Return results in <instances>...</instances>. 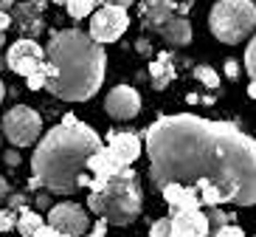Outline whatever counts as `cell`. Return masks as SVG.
<instances>
[{
  "mask_svg": "<svg viewBox=\"0 0 256 237\" xmlns=\"http://www.w3.org/2000/svg\"><path fill=\"white\" fill-rule=\"evenodd\" d=\"M174 3H178V15L186 17V12L192 9V3H194V0H174Z\"/></svg>",
  "mask_w": 256,
  "mask_h": 237,
  "instance_id": "d590c367",
  "label": "cell"
},
{
  "mask_svg": "<svg viewBox=\"0 0 256 237\" xmlns=\"http://www.w3.org/2000/svg\"><path fill=\"white\" fill-rule=\"evenodd\" d=\"M206 217H208V226L211 229H220L226 223H234V214L226 212V209H217V206H208L206 209Z\"/></svg>",
  "mask_w": 256,
  "mask_h": 237,
  "instance_id": "7402d4cb",
  "label": "cell"
},
{
  "mask_svg": "<svg viewBox=\"0 0 256 237\" xmlns=\"http://www.w3.org/2000/svg\"><path fill=\"white\" fill-rule=\"evenodd\" d=\"M226 77H228V79H236V77H240V65H236L234 60L226 62Z\"/></svg>",
  "mask_w": 256,
  "mask_h": 237,
  "instance_id": "d6a6232c",
  "label": "cell"
},
{
  "mask_svg": "<svg viewBox=\"0 0 256 237\" xmlns=\"http://www.w3.org/2000/svg\"><path fill=\"white\" fill-rule=\"evenodd\" d=\"M6 65L14 74L28 79L31 74H37V71L46 68V48L40 46L37 40L31 37H20L17 43H12L6 51Z\"/></svg>",
  "mask_w": 256,
  "mask_h": 237,
  "instance_id": "ba28073f",
  "label": "cell"
},
{
  "mask_svg": "<svg viewBox=\"0 0 256 237\" xmlns=\"http://www.w3.org/2000/svg\"><path fill=\"white\" fill-rule=\"evenodd\" d=\"M150 237H172V220L169 217H160L150 226Z\"/></svg>",
  "mask_w": 256,
  "mask_h": 237,
  "instance_id": "cb8c5ba5",
  "label": "cell"
},
{
  "mask_svg": "<svg viewBox=\"0 0 256 237\" xmlns=\"http://www.w3.org/2000/svg\"><path fill=\"white\" fill-rule=\"evenodd\" d=\"M6 209H14V212L26 209V195H20V192H12V195L6 198Z\"/></svg>",
  "mask_w": 256,
  "mask_h": 237,
  "instance_id": "83f0119b",
  "label": "cell"
},
{
  "mask_svg": "<svg viewBox=\"0 0 256 237\" xmlns=\"http://www.w3.org/2000/svg\"><path fill=\"white\" fill-rule=\"evenodd\" d=\"M194 79H197V82H203L206 88H211V91L220 88V74L211 68V65H197V68H194Z\"/></svg>",
  "mask_w": 256,
  "mask_h": 237,
  "instance_id": "44dd1931",
  "label": "cell"
},
{
  "mask_svg": "<svg viewBox=\"0 0 256 237\" xmlns=\"http://www.w3.org/2000/svg\"><path fill=\"white\" fill-rule=\"evenodd\" d=\"M136 51H138V54H150L152 48H150V43H146V40H138V43H136Z\"/></svg>",
  "mask_w": 256,
  "mask_h": 237,
  "instance_id": "74e56055",
  "label": "cell"
},
{
  "mask_svg": "<svg viewBox=\"0 0 256 237\" xmlns=\"http://www.w3.org/2000/svg\"><path fill=\"white\" fill-rule=\"evenodd\" d=\"M107 54L88 31H54L46 48V91L62 102L93 99L104 82Z\"/></svg>",
  "mask_w": 256,
  "mask_h": 237,
  "instance_id": "3957f363",
  "label": "cell"
},
{
  "mask_svg": "<svg viewBox=\"0 0 256 237\" xmlns=\"http://www.w3.org/2000/svg\"><path fill=\"white\" fill-rule=\"evenodd\" d=\"M6 29H12V15L8 12H0V31L6 34Z\"/></svg>",
  "mask_w": 256,
  "mask_h": 237,
  "instance_id": "836d02e7",
  "label": "cell"
},
{
  "mask_svg": "<svg viewBox=\"0 0 256 237\" xmlns=\"http://www.w3.org/2000/svg\"><path fill=\"white\" fill-rule=\"evenodd\" d=\"M93 6H96V0H68L65 9H68V15L74 20H82V17H90L93 15Z\"/></svg>",
  "mask_w": 256,
  "mask_h": 237,
  "instance_id": "ffe728a7",
  "label": "cell"
},
{
  "mask_svg": "<svg viewBox=\"0 0 256 237\" xmlns=\"http://www.w3.org/2000/svg\"><path fill=\"white\" fill-rule=\"evenodd\" d=\"M90 237H107V220L104 217H98V223L90 229Z\"/></svg>",
  "mask_w": 256,
  "mask_h": 237,
  "instance_id": "f546056e",
  "label": "cell"
},
{
  "mask_svg": "<svg viewBox=\"0 0 256 237\" xmlns=\"http://www.w3.org/2000/svg\"><path fill=\"white\" fill-rule=\"evenodd\" d=\"M245 71H248L250 82H256V34L250 37L248 48H245Z\"/></svg>",
  "mask_w": 256,
  "mask_h": 237,
  "instance_id": "603a6c76",
  "label": "cell"
},
{
  "mask_svg": "<svg viewBox=\"0 0 256 237\" xmlns=\"http://www.w3.org/2000/svg\"><path fill=\"white\" fill-rule=\"evenodd\" d=\"M3 43H6V34H3V31H0V48H3Z\"/></svg>",
  "mask_w": 256,
  "mask_h": 237,
  "instance_id": "b9f144b4",
  "label": "cell"
},
{
  "mask_svg": "<svg viewBox=\"0 0 256 237\" xmlns=\"http://www.w3.org/2000/svg\"><path fill=\"white\" fill-rule=\"evenodd\" d=\"M208 237H245V231H242L236 223H226V226H220V229H211Z\"/></svg>",
  "mask_w": 256,
  "mask_h": 237,
  "instance_id": "484cf974",
  "label": "cell"
},
{
  "mask_svg": "<svg viewBox=\"0 0 256 237\" xmlns=\"http://www.w3.org/2000/svg\"><path fill=\"white\" fill-rule=\"evenodd\" d=\"M248 96H250V99H256V82L248 85Z\"/></svg>",
  "mask_w": 256,
  "mask_h": 237,
  "instance_id": "60d3db41",
  "label": "cell"
},
{
  "mask_svg": "<svg viewBox=\"0 0 256 237\" xmlns=\"http://www.w3.org/2000/svg\"><path fill=\"white\" fill-rule=\"evenodd\" d=\"M130 29V15L124 6H102L98 12L90 15V34L98 46L116 43L124 37V31Z\"/></svg>",
  "mask_w": 256,
  "mask_h": 237,
  "instance_id": "52a82bcc",
  "label": "cell"
},
{
  "mask_svg": "<svg viewBox=\"0 0 256 237\" xmlns=\"http://www.w3.org/2000/svg\"><path fill=\"white\" fill-rule=\"evenodd\" d=\"M172 220V237H208L211 226L203 209H180L169 214Z\"/></svg>",
  "mask_w": 256,
  "mask_h": 237,
  "instance_id": "4fadbf2b",
  "label": "cell"
},
{
  "mask_svg": "<svg viewBox=\"0 0 256 237\" xmlns=\"http://www.w3.org/2000/svg\"><path fill=\"white\" fill-rule=\"evenodd\" d=\"M150 79H152V88L155 91H164L166 85L174 79V65H172V57L169 54H158V60H152L150 65Z\"/></svg>",
  "mask_w": 256,
  "mask_h": 237,
  "instance_id": "ac0fdd59",
  "label": "cell"
},
{
  "mask_svg": "<svg viewBox=\"0 0 256 237\" xmlns=\"http://www.w3.org/2000/svg\"><path fill=\"white\" fill-rule=\"evenodd\" d=\"M138 12H141V26L144 29L158 31L169 17L178 15V3H174V0H144L141 6H138Z\"/></svg>",
  "mask_w": 256,
  "mask_h": 237,
  "instance_id": "5bb4252c",
  "label": "cell"
},
{
  "mask_svg": "<svg viewBox=\"0 0 256 237\" xmlns=\"http://www.w3.org/2000/svg\"><path fill=\"white\" fill-rule=\"evenodd\" d=\"M54 3H60V6H65V3H68V0H54Z\"/></svg>",
  "mask_w": 256,
  "mask_h": 237,
  "instance_id": "7bdbcfd3",
  "label": "cell"
},
{
  "mask_svg": "<svg viewBox=\"0 0 256 237\" xmlns=\"http://www.w3.org/2000/svg\"><path fill=\"white\" fill-rule=\"evenodd\" d=\"M17 226V214L14 209H0V234H6Z\"/></svg>",
  "mask_w": 256,
  "mask_h": 237,
  "instance_id": "d4e9b609",
  "label": "cell"
},
{
  "mask_svg": "<svg viewBox=\"0 0 256 237\" xmlns=\"http://www.w3.org/2000/svg\"><path fill=\"white\" fill-rule=\"evenodd\" d=\"M8 195H12V186H8L6 178H0V200H6Z\"/></svg>",
  "mask_w": 256,
  "mask_h": 237,
  "instance_id": "8d00e7d4",
  "label": "cell"
},
{
  "mask_svg": "<svg viewBox=\"0 0 256 237\" xmlns=\"http://www.w3.org/2000/svg\"><path fill=\"white\" fill-rule=\"evenodd\" d=\"M42 214L40 212H31V209H20V214H17V226L14 229L20 231V237H34V231L42 226Z\"/></svg>",
  "mask_w": 256,
  "mask_h": 237,
  "instance_id": "d6986e66",
  "label": "cell"
},
{
  "mask_svg": "<svg viewBox=\"0 0 256 237\" xmlns=\"http://www.w3.org/2000/svg\"><path fill=\"white\" fill-rule=\"evenodd\" d=\"M34 203H37V209H51V192H48V189H46V192H40Z\"/></svg>",
  "mask_w": 256,
  "mask_h": 237,
  "instance_id": "4dcf8cb0",
  "label": "cell"
},
{
  "mask_svg": "<svg viewBox=\"0 0 256 237\" xmlns=\"http://www.w3.org/2000/svg\"><path fill=\"white\" fill-rule=\"evenodd\" d=\"M34 237H60V229H54L51 223H42V226L34 231Z\"/></svg>",
  "mask_w": 256,
  "mask_h": 237,
  "instance_id": "f1b7e54d",
  "label": "cell"
},
{
  "mask_svg": "<svg viewBox=\"0 0 256 237\" xmlns=\"http://www.w3.org/2000/svg\"><path fill=\"white\" fill-rule=\"evenodd\" d=\"M208 29L220 43L240 46L256 31V3L254 0H217L211 6Z\"/></svg>",
  "mask_w": 256,
  "mask_h": 237,
  "instance_id": "5b68a950",
  "label": "cell"
},
{
  "mask_svg": "<svg viewBox=\"0 0 256 237\" xmlns=\"http://www.w3.org/2000/svg\"><path fill=\"white\" fill-rule=\"evenodd\" d=\"M160 195H164V200L169 203V209H172V212H180V209H203L200 195H197L194 189H188V186L166 184L164 189H160Z\"/></svg>",
  "mask_w": 256,
  "mask_h": 237,
  "instance_id": "e0dca14e",
  "label": "cell"
},
{
  "mask_svg": "<svg viewBox=\"0 0 256 237\" xmlns=\"http://www.w3.org/2000/svg\"><path fill=\"white\" fill-rule=\"evenodd\" d=\"M14 0H0V12H8V6H12Z\"/></svg>",
  "mask_w": 256,
  "mask_h": 237,
  "instance_id": "ab89813d",
  "label": "cell"
},
{
  "mask_svg": "<svg viewBox=\"0 0 256 237\" xmlns=\"http://www.w3.org/2000/svg\"><path fill=\"white\" fill-rule=\"evenodd\" d=\"M104 144L90 124L76 116H62V122L40 138L31 155V172L51 195H76L82 186H90L88 161Z\"/></svg>",
  "mask_w": 256,
  "mask_h": 237,
  "instance_id": "7a4b0ae2",
  "label": "cell"
},
{
  "mask_svg": "<svg viewBox=\"0 0 256 237\" xmlns=\"http://www.w3.org/2000/svg\"><path fill=\"white\" fill-rule=\"evenodd\" d=\"M96 3H104V6H132V3H136V0H96Z\"/></svg>",
  "mask_w": 256,
  "mask_h": 237,
  "instance_id": "e575fe53",
  "label": "cell"
},
{
  "mask_svg": "<svg viewBox=\"0 0 256 237\" xmlns=\"http://www.w3.org/2000/svg\"><path fill=\"white\" fill-rule=\"evenodd\" d=\"M107 147H110V153H113L124 167L136 164L138 155H141V138H138L136 133H110V136H107Z\"/></svg>",
  "mask_w": 256,
  "mask_h": 237,
  "instance_id": "9a60e30c",
  "label": "cell"
},
{
  "mask_svg": "<svg viewBox=\"0 0 256 237\" xmlns=\"http://www.w3.org/2000/svg\"><path fill=\"white\" fill-rule=\"evenodd\" d=\"M3 161H6L8 167H17V164H20V153H17V147H14V150H6V153H3Z\"/></svg>",
  "mask_w": 256,
  "mask_h": 237,
  "instance_id": "1f68e13d",
  "label": "cell"
},
{
  "mask_svg": "<svg viewBox=\"0 0 256 237\" xmlns=\"http://www.w3.org/2000/svg\"><path fill=\"white\" fill-rule=\"evenodd\" d=\"M3 136L8 138V144L12 147H31L40 141V133H42V119L34 107L28 105H14L3 116Z\"/></svg>",
  "mask_w": 256,
  "mask_h": 237,
  "instance_id": "8992f818",
  "label": "cell"
},
{
  "mask_svg": "<svg viewBox=\"0 0 256 237\" xmlns=\"http://www.w3.org/2000/svg\"><path fill=\"white\" fill-rule=\"evenodd\" d=\"M104 110L110 119H118V122L136 119L138 110H141V93L132 85H116L104 96Z\"/></svg>",
  "mask_w": 256,
  "mask_h": 237,
  "instance_id": "30bf717a",
  "label": "cell"
},
{
  "mask_svg": "<svg viewBox=\"0 0 256 237\" xmlns=\"http://www.w3.org/2000/svg\"><path fill=\"white\" fill-rule=\"evenodd\" d=\"M155 34H160V40H164L166 46L186 48L188 43H192V23H188V17L174 15V17H169V20L155 31Z\"/></svg>",
  "mask_w": 256,
  "mask_h": 237,
  "instance_id": "2e32d148",
  "label": "cell"
},
{
  "mask_svg": "<svg viewBox=\"0 0 256 237\" xmlns=\"http://www.w3.org/2000/svg\"><path fill=\"white\" fill-rule=\"evenodd\" d=\"M12 26H17L20 34L26 37H37L46 31V0H23L17 3L12 12Z\"/></svg>",
  "mask_w": 256,
  "mask_h": 237,
  "instance_id": "8fae6325",
  "label": "cell"
},
{
  "mask_svg": "<svg viewBox=\"0 0 256 237\" xmlns=\"http://www.w3.org/2000/svg\"><path fill=\"white\" fill-rule=\"evenodd\" d=\"M48 223H51L54 229L68 231V234H74V237L88 234V229H90V217H88V212H84L79 203H68V200L48 209Z\"/></svg>",
  "mask_w": 256,
  "mask_h": 237,
  "instance_id": "9c48e42d",
  "label": "cell"
},
{
  "mask_svg": "<svg viewBox=\"0 0 256 237\" xmlns=\"http://www.w3.org/2000/svg\"><path fill=\"white\" fill-rule=\"evenodd\" d=\"M0 71H3V60H0ZM6 99V85H3V79H0V102Z\"/></svg>",
  "mask_w": 256,
  "mask_h": 237,
  "instance_id": "f35d334b",
  "label": "cell"
},
{
  "mask_svg": "<svg viewBox=\"0 0 256 237\" xmlns=\"http://www.w3.org/2000/svg\"><path fill=\"white\" fill-rule=\"evenodd\" d=\"M150 181L188 186L203 206H256V138L234 122L194 113L160 116L146 127Z\"/></svg>",
  "mask_w": 256,
  "mask_h": 237,
  "instance_id": "6da1fadb",
  "label": "cell"
},
{
  "mask_svg": "<svg viewBox=\"0 0 256 237\" xmlns=\"http://www.w3.org/2000/svg\"><path fill=\"white\" fill-rule=\"evenodd\" d=\"M26 85H28L31 91H42V88H46V68L37 71V74H31V77L26 79Z\"/></svg>",
  "mask_w": 256,
  "mask_h": 237,
  "instance_id": "4316f807",
  "label": "cell"
},
{
  "mask_svg": "<svg viewBox=\"0 0 256 237\" xmlns=\"http://www.w3.org/2000/svg\"><path fill=\"white\" fill-rule=\"evenodd\" d=\"M141 181H138V172L132 167H124L102 189L88 195V209L113 226H130L141 214Z\"/></svg>",
  "mask_w": 256,
  "mask_h": 237,
  "instance_id": "277c9868",
  "label": "cell"
},
{
  "mask_svg": "<svg viewBox=\"0 0 256 237\" xmlns=\"http://www.w3.org/2000/svg\"><path fill=\"white\" fill-rule=\"evenodd\" d=\"M121 169H124V164L110 153V147L102 144L96 153H93V158L88 161V172H90V192L102 189V186H104L113 175H118Z\"/></svg>",
  "mask_w": 256,
  "mask_h": 237,
  "instance_id": "7c38bea8",
  "label": "cell"
}]
</instances>
